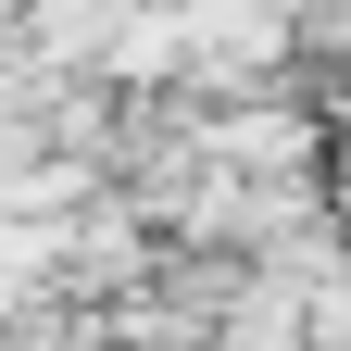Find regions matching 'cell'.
I'll return each mask as SVG.
<instances>
[{
    "mask_svg": "<svg viewBox=\"0 0 351 351\" xmlns=\"http://www.w3.org/2000/svg\"><path fill=\"white\" fill-rule=\"evenodd\" d=\"M301 351H351V251H326L301 276Z\"/></svg>",
    "mask_w": 351,
    "mask_h": 351,
    "instance_id": "1",
    "label": "cell"
},
{
    "mask_svg": "<svg viewBox=\"0 0 351 351\" xmlns=\"http://www.w3.org/2000/svg\"><path fill=\"white\" fill-rule=\"evenodd\" d=\"M113 13H125V0H38V38H51V63H101Z\"/></svg>",
    "mask_w": 351,
    "mask_h": 351,
    "instance_id": "2",
    "label": "cell"
}]
</instances>
